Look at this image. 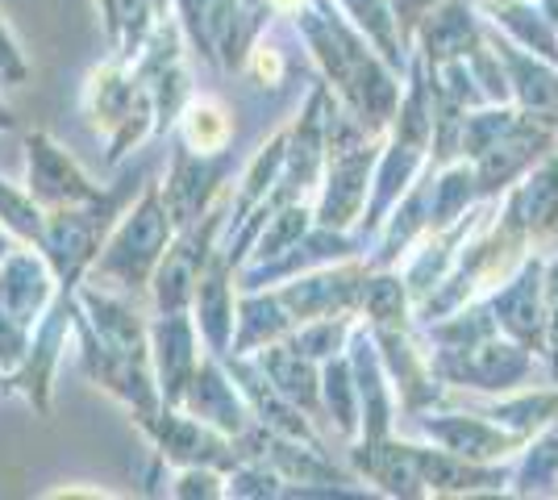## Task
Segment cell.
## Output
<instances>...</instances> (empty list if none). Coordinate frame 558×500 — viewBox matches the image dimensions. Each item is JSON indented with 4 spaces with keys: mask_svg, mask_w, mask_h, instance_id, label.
<instances>
[{
    "mask_svg": "<svg viewBox=\"0 0 558 500\" xmlns=\"http://www.w3.org/2000/svg\"><path fill=\"white\" fill-rule=\"evenodd\" d=\"M25 150H29V196H34L38 205L75 209V205L100 196V192L75 171V163L68 159V150H59L43 130L25 138Z\"/></svg>",
    "mask_w": 558,
    "mask_h": 500,
    "instance_id": "obj_1",
    "label": "cell"
},
{
    "mask_svg": "<svg viewBox=\"0 0 558 500\" xmlns=\"http://www.w3.org/2000/svg\"><path fill=\"white\" fill-rule=\"evenodd\" d=\"M184 130H187V143L201 146V150H217V146L230 138V121H226V113L213 100H196L187 109Z\"/></svg>",
    "mask_w": 558,
    "mask_h": 500,
    "instance_id": "obj_2",
    "label": "cell"
},
{
    "mask_svg": "<svg viewBox=\"0 0 558 500\" xmlns=\"http://www.w3.org/2000/svg\"><path fill=\"white\" fill-rule=\"evenodd\" d=\"M22 80L25 75V63H22V50L13 42V34H9V25L0 22V80Z\"/></svg>",
    "mask_w": 558,
    "mask_h": 500,
    "instance_id": "obj_4",
    "label": "cell"
},
{
    "mask_svg": "<svg viewBox=\"0 0 558 500\" xmlns=\"http://www.w3.org/2000/svg\"><path fill=\"white\" fill-rule=\"evenodd\" d=\"M0 217L22 234V239H43V214L34 200H25L22 192H13L0 180Z\"/></svg>",
    "mask_w": 558,
    "mask_h": 500,
    "instance_id": "obj_3",
    "label": "cell"
},
{
    "mask_svg": "<svg viewBox=\"0 0 558 500\" xmlns=\"http://www.w3.org/2000/svg\"><path fill=\"white\" fill-rule=\"evenodd\" d=\"M0 130H13V113L4 105H0Z\"/></svg>",
    "mask_w": 558,
    "mask_h": 500,
    "instance_id": "obj_5",
    "label": "cell"
}]
</instances>
